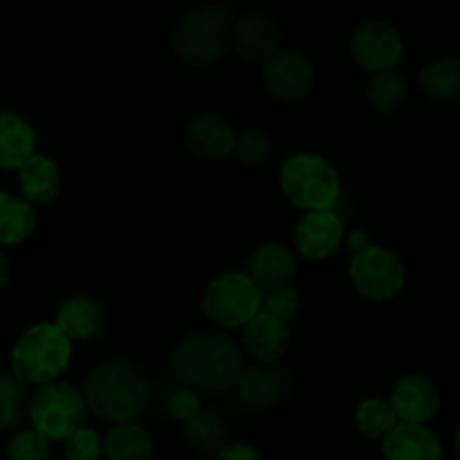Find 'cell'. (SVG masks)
<instances>
[{"mask_svg":"<svg viewBox=\"0 0 460 460\" xmlns=\"http://www.w3.org/2000/svg\"><path fill=\"white\" fill-rule=\"evenodd\" d=\"M184 139L193 155L223 162L232 153H236L238 135L227 119L205 112V115H196L189 119L187 128H184Z\"/></svg>","mask_w":460,"mask_h":460,"instance_id":"obj_15","label":"cell"},{"mask_svg":"<svg viewBox=\"0 0 460 460\" xmlns=\"http://www.w3.org/2000/svg\"><path fill=\"white\" fill-rule=\"evenodd\" d=\"M295 386V376L281 362L259 364L245 368L238 382V394L250 407L270 409L286 402Z\"/></svg>","mask_w":460,"mask_h":460,"instance_id":"obj_11","label":"cell"},{"mask_svg":"<svg viewBox=\"0 0 460 460\" xmlns=\"http://www.w3.org/2000/svg\"><path fill=\"white\" fill-rule=\"evenodd\" d=\"M36 211L22 196L0 191V245H21L34 234Z\"/></svg>","mask_w":460,"mask_h":460,"instance_id":"obj_22","label":"cell"},{"mask_svg":"<svg viewBox=\"0 0 460 460\" xmlns=\"http://www.w3.org/2000/svg\"><path fill=\"white\" fill-rule=\"evenodd\" d=\"M263 290L250 274L227 272L216 277L202 295V310L220 328H245L263 310Z\"/></svg>","mask_w":460,"mask_h":460,"instance_id":"obj_7","label":"cell"},{"mask_svg":"<svg viewBox=\"0 0 460 460\" xmlns=\"http://www.w3.org/2000/svg\"><path fill=\"white\" fill-rule=\"evenodd\" d=\"M272 153V139L261 128H245L238 133L236 139V155L245 164H261Z\"/></svg>","mask_w":460,"mask_h":460,"instance_id":"obj_30","label":"cell"},{"mask_svg":"<svg viewBox=\"0 0 460 460\" xmlns=\"http://www.w3.org/2000/svg\"><path fill=\"white\" fill-rule=\"evenodd\" d=\"M12 281V261L0 252V292L9 286Z\"/></svg>","mask_w":460,"mask_h":460,"instance_id":"obj_36","label":"cell"},{"mask_svg":"<svg viewBox=\"0 0 460 460\" xmlns=\"http://www.w3.org/2000/svg\"><path fill=\"white\" fill-rule=\"evenodd\" d=\"M349 247L353 254H359V252H364L367 247H371V241H368V236L362 232V229H355V232L349 236Z\"/></svg>","mask_w":460,"mask_h":460,"instance_id":"obj_35","label":"cell"},{"mask_svg":"<svg viewBox=\"0 0 460 460\" xmlns=\"http://www.w3.org/2000/svg\"><path fill=\"white\" fill-rule=\"evenodd\" d=\"M49 456H52V440L45 438L34 427L13 434L7 445L9 460H49Z\"/></svg>","mask_w":460,"mask_h":460,"instance_id":"obj_29","label":"cell"},{"mask_svg":"<svg viewBox=\"0 0 460 460\" xmlns=\"http://www.w3.org/2000/svg\"><path fill=\"white\" fill-rule=\"evenodd\" d=\"M88 416L84 391L67 382H49L39 386L31 398L30 422L36 431L49 438L52 443H66L76 429L84 427Z\"/></svg>","mask_w":460,"mask_h":460,"instance_id":"obj_6","label":"cell"},{"mask_svg":"<svg viewBox=\"0 0 460 460\" xmlns=\"http://www.w3.org/2000/svg\"><path fill=\"white\" fill-rule=\"evenodd\" d=\"M382 458L385 460H443V443L438 436L425 425L400 422L385 440H382Z\"/></svg>","mask_w":460,"mask_h":460,"instance_id":"obj_19","label":"cell"},{"mask_svg":"<svg viewBox=\"0 0 460 460\" xmlns=\"http://www.w3.org/2000/svg\"><path fill=\"white\" fill-rule=\"evenodd\" d=\"M18 187L22 198L31 205H48L61 191V169L48 155L36 153L21 171H18Z\"/></svg>","mask_w":460,"mask_h":460,"instance_id":"obj_21","label":"cell"},{"mask_svg":"<svg viewBox=\"0 0 460 460\" xmlns=\"http://www.w3.org/2000/svg\"><path fill=\"white\" fill-rule=\"evenodd\" d=\"M350 281L355 290L368 301H391L402 292L407 272L398 256L386 247L371 245L350 261Z\"/></svg>","mask_w":460,"mask_h":460,"instance_id":"obj_8","label":"cell"},{"mask_svg":"<svg viewBox=\"0 0 460 460\" xmlns=\"http://www.w3.org/2000/svg\"><path fill=\"white\" fill-rule=\"evenodd\" d=\"M263 305H265L263 310H268V313L277 314V317H281L283 322H288V319H292L296 313H299L301 296L295 288L286 286V288H279V290L274 292H268L263 299Z\"/></svg>","mask_w":460,"mask_h":460,"instance_id":"obj_32","label":"cell"},{"mask_svg":"<svg viewBox=\"0 0 460 460\" xmlns=\"http://www.w3.org/2000/svg\"><path fill=\"white\" fill-rule=\"evenodd\" d=\"M31 398L27 385L12 371H0V431L21 429L30 420Z\"/></svg>","mask_w":460,"mask_h":460,"instance_id":"obj_25","label":"cell"},{"mask_svg":"<svg viewBox=\"0 0 460 460\" xmlns=\"http://www.w3.org/2000/svg\"><path fill=\"white\" fill-rule=\"evenodd\" d=\"M389 402L400 422L427 425L440 409V391L422 373H409L395 382Z\"/></svg>","mask_w":460,"mask_h":460,"instance_id":"obj_12","label":"cell"},{"mask_svg":"<svg viewBox=\"0 0 460 460\" xmlns=\"http://www.w3.org/2000/svg\"><path fill=\"white\" fill-rule=\"evenodd\" d=\"M232 43L245 61L268 63L281 52L283 31L279 22L265 13H245L236 18Z\"/></svg>","mask_w":460,"mask_h":460,"instance_id":"obj_14","label":"cell"},{"mask_svg":"<svg viewBox=\"0 0 460 460\" xmlns=\"http://www.w3.org/2000/svg\"><path fill=\"white\" fill-rule=\"evenodd\" d=\"M247 274L263 290V295H268L279 288L290 286L296 274V259L281 243H263L250 256V272Z\"/></svg>","mask_w":460,"mask_h":460,"instance_id":"obj_20","label":"cell"},{"mask_svg":"<svg viewBox=\"0 0 460 460\" xmlns=\"http://www.w3.org/2000/svg\"><path fill=\"white\" fill-rule=\"evenodd\" d=\"M290 344L288 323L277 314L261 310L245 328H243V349L259 364L281 362Z\"/></svg>","mask_w":460,"mask_h":460,"instance_id":"obj_16","label":"cell"},{"mask_svg":"<svg viewBox=\"0 0 460 460\" xmlns=\"http://www.w3.org/2000/svg\"><path fill=\"white\" fill-rule=\"evenodd\" d=\"M153 440L135 422L115 425L103 438V460H151Z\"/></svg>","mask_w":460,"mask_h":460,"instance_id":"obj_24","label":"cell"},{"mask_svg":"<svg viewBox=\"0 0 460 460\" xmlns=\"http://www.w3.org/2000/svg\"><path fill=\"white\" fill-rule=\"evenodd\" d=\"M263 84L270 94L283 102H299L313 93L317 72L308 57L292 49H281L263 63Z\"/></svg>","mask_w":460,"mask_h":460,"instance_id":"obj_10","label":"cell"},{"mask_svg":"<svg viewBox=\"0 0 460 460\" xmlns=\"http://www.w3.org/2000/svg\"><path fill=\"white\" fill-rule=\"evenodd\" d=\"M57 323L72 341H94L106 332V308L93 296H72L57 310Z\"/></svg>","mask_w":460,"mask_h":460,"instance_id":"obj_17","label":"cell"},{"mask_svg":"<svg viewBox=\"0 0 460 460\" xmlns=\"http://www.w3.org/2000/svg\"><path fill=\"white\" fill-rule=\"evenodd\" d=\"M214 460H263V458H261V454L256 452L254 447H250V445L229 443L227 447H223L218 454H216Z\"/></svg>","mask_w":460,"mask_h":460,"instance_id":"obj_34","label":"cell"},{"mask_svg":"<svg viewBox=\"0 0 460 460\" xmlns=\"http://www.w3.org/2000/svg\"><path fill=\"white\" fill-rule=\"evenodd\" d=\"M169 411L175 420H182L189 425V422L196 420V418L202 413L200 395H198L193 389L175 391L169 400Z\"/></svg>","mask_w":460,"mask_h":460,"instance_id":"obj_33","label":"cell"},{"mask_svg":"<svg viewBox=\"0 0 460 460\" xmlns=\"http://www.w3.org/2000/svg\"><path fill=\"white\" fill-rule=\"evenodd\" d=\"M422 93L436 102L460 99V57H440L427 63L418 75Z\"/></svg>","mask_w":460,"mask_h":460,"instance_id":"obj_23","label":"cell"},{"mask_svg":"<svg viewBox=\"0 0 460 460\" xmlns=\"http://www.w3.org/2000/svg\"><path fill=\"white\" fill-rule=\"evenodd\" d=\"M175 377L191 389L227 394L241 382L245 364L234 340L218 331H196L175 344L171 353Z\"/></svg>","mask_w":460,"mask_h":460,"instance_id":"obj_1","label":"cell"},{"mask_svg":"<svg viewBox=\"0 0 460 460\" xmlns=\"http://www.w3.org/2000/svg\"><path fill=\"white\" fill-rule=\"evenodd\" d=\"M355 425L359 434H364L371 440H385L395 427L400 425L391 402L380 398H368L355 411Z\"/></svg>","mask_w":460,"mask_h":460,"instance_id":"obj_28","label":"cell"},{"mask_svg":"<svg viewBox=\"0 0 460 460\" xmlns=\"http://www.w3.org/2000/svg\"><path fill=\"white\" fill-rule=\"evenodd\" d=\"M72 340L57 323H34L27 328L9 353L12 373L25 385L43 386L57 382L70 367Z\"/></svg>","mask_w":460,"mask_h":460,"instance_id":"obj_4","label":"cell"},{"mask_svg":"<svg viewBox=\"0 0 460 460\" xmlns=\"http://www.w3.org/2000/svg\"><path fill=\"white\" fill-rule=\"evenodd\" d=\"M456 454H458V458H460V429H458V434H456Z\"/></svg>","mask_w":460,"mask_h":460,"instance_id":"obj_37","label":"cell"},{"mask_svg":"<svg viewBox=\"0 0 460 460\" xmlns=\"http://www.w3.org/2000/svg\"><path fill=\"white\" fill-rule=\"evenodd\" d=\"M344 241V223L332 209L308 211L295 227V245L308 261H323L335 254Z\"/></svg>","mask_w":460,"mask_h":460,"instance_id":"obj_13","label":"cell"},{"mask_svg":"<svg viewBox=\"0 0 460 460\" xmlns=\"http://www.w3.org/2000/svg\"><path fill=\"white\" fill-rule=\"evenodd\" d=\"M81 391L88 411L112 425L137 420L151 398L148 377L130 359H111L94 367L85 376Z\"/></svg>","mask_w":460,"mask_h":460,"instance_id":"obj_2","label":"cell"},{"mask_svg":"<svg viewBox=\"0 0 460 460\" xmlns=\"http://www.w3.org/2000/svg\"><path fill=\"white\" fill-rule=\"evenodd\" d=\"M236 12L232 4H205L189 9L175 22L171 45L184 66H216L229 52L234 40Z\"/></svg>","mask_w":460,"mask_h":460,"instance_id":"obj_3","label":"cell"},{"mask_svg":"<svg viewBox=\"0 0 460 460\" xmlns=\"http://www.w3.org/2000/svg\"><path fill=\"white\" fill-rule=\"evenodd\" d=\"M407 79L398 70L380 72V75H373V79L368 81L367 99L371 108H376L377 112H385V115L398 112L404 106V102H407Z\"/></svg>","mask_w":460,"mask_h":460,"instance_id":"obj_26","label":"cell"},{"mask_svg":"<svg viewBox=\"0 0 460 460\" xmlns=\"http://www.w3.org/2000/svg\"><path fill=\"white\" fill-rule=\"evenodd\" d=\"M36 130L21 112L0 111V171H21L36 155Z\"/></svg>","mask_w":460,"mask_h":460,"instance_id":"obj_18","label":"cell"},{"mask_svg":"<svg viewBox=\"0 0 460 460\" xmlns=\"http://www.w3.org/2000/svg\"><path fill=\"white\" fill-rule=\"evenodd\" d=\"M404 52L400 31L382 21H368L355 30L350 40V54L362 70L380 75L395 70Z\"/></svg>","mask_w":460,"mask_h":460,"instance_id":"obj_9","label":"cell"},{"mask_svg":"<svg viewBox=\"0 0 460 460\" xmlns=\"http://www.w3.org/2000/svg\"><path fill=\"white\" fill-rule=\"evenodd\" d=\"M66 460H103V438L90 427H81L66 440Z\"/></svg>","mask_w":460,"mask_h":460,"instance_id":"obj_31","label":"cell"},{"mask_svg":"<svg viewBox=\"0 0 460 460\" xmlns=\"http://www.w3.org/2000/svg\"><path fill=\"white\" fill-rule=\"evenodd\" d=\"M279 184L288 200L305 211L332 209L341 196L340 173L317 153H296L288 157L279 173Z\"/></svg>","mask_w":460,"mask_h":460,"instance_id":"obj_5","label":"cell"},{"mask_svg":"<svg viewBox=\"0 0 460 460\" xmlns=\"http://www.w3.org/2000/svg\"><path fill=\"white\" fill-rule=\"evenodd\" d=\"M187 445L202 456H216L223 447H227V429L214 413L202 411L196 420H191L184 431Z\"/></svg>","mask_w":460,"mask_h":460,"instance_id":"obj_27","label":"cell"}]
</instances>
